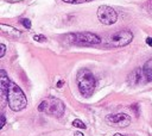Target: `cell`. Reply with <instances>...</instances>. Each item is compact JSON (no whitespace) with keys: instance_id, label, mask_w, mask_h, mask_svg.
Instances as JSON below:
<instances>
[{"instance_id":"6da1fadb","label":"cell","mask_w":152,"mask_h":136,"mask_svg":"<svg viewBox=\"0 0 152 136\" xmlns=\"http://www.w3.org/2000/svg\"><path fill=\"white\" fill-rule=\"evenodd\" d=\"M7 104L11 110L13 111H20L26 107L28 100L23 92V90L11 81L9 87V94H7Z\"/></svg>"},{"instance_id":"7a4b0ae2","label":"cell","mask_w":152,"mask_h":136,"mask_svg":"<svg viewBox=\"0 0 152 136\" xmlns=\"http://www.w3.org/2000/svg\"><path fill=\"white\" fill-rule=\"evenodd\" d=\"M77 86L83 97H90L94 93L96 80L89 69L83 68L77 73Z\"/></svg>"},{"instance_id":"3957f363","label":"cell","mask_w":152,"mask_h":136,"mask_svg":"<svg viewBox=\"0 0 152 136\" xmlns=\"http://www.w3.org/2000/svg\"><path fill=\"white\" fill-rule=\"evenodd\" d=\"M64 110H65V106H64L63 102L61 99H57L54 97L44 99L38 106L39 112H44V113L52 116V117H56V118L62 117L64 113Z\"/></svg>"},{"instance_id":"277c9868","label":"cell","mask_w":152,"mask_h":136,"mask_svg":"<svg viewBox=\"0 0 152 136\" xmlns=\"http://www.w3.org/2000/svg\"><path fill=\"white\" fill-rule=\"evenodd\" d=\"M133 39V34L128 30H121V31H118L113 35H111L107 39V44L109 47H117V48H120V47H125L127 44H130Z\"/></svg>"},{"instance_id":"5b68a950","label":"cell","mask_w":152,"mask_h":136,"mask_svg":"<svg viewBox=\"0 0 152 136\" xmlns=\"http://www.w3.org/2000/svg\"><path fill=\"white\" fill-rule=\"evenodd\" d=\"M68 39L76 43L82 44H99L101 43V38L92 32H77V34H69L67 36Z\"/></svg>"},{"instance_id":"8992f818","label":"cell","mask_w":152,"mask_h":136,"mask_svg":"<svg viewBox=\"0 0 152 136\" xmlns=\"http://www.w3.org/2000/svg\"><path fill=\"white\" fill-rule=\"evenodd\" d=\"M98 18L105 25H112L118 19V13L111 6L102 5L98 9Z\"/></svg>"},{"instance_id":"52a82bcc","label":"cell","mask_w":152,"mask_h":136,"mask_svg":"<svg viewBox=\"0 0 152 136\" xmlns=\"http://www.w3.org/2000/svg\"><path fill=\"white\" fill-rule=\"evenodd\" d=\"M107 124L117 128H125L131 124V117L126 113H113L106 117Z\"/></svg>"},{"instance_id":"ba28073f","label":"cell","mask_w":152,"mask_h":136,"mask_svg":"<svg viewBox=\"0 0 152 136\" xmlns=\"http://www.w3.org/2000/svg\"><path fill=\"white\" fill-rule=\"evenodd\" d=\"M127 80H128V84L132 85V86L140 85V84H143L145 80L147 81L146 75H145V73H144L143 68H135V69H134L132 73H130Z\"/></svg>"},{"instance_id":"9c48e42d","label":"cell","mask_w":152,"mask_h":136,"mask_svg":"<svg viewBox=\"0 0 152 136\" xmlns=\"http://www.w3.org/2000/svg\"><path fill=\"white\" fill-rule=\"evenodd\" d=\"M10 79L7 78L5 71H0V90H1V99L3 103L7 100V94H9V87H10Z\"/></svg>"},{"instance_id":"30bf717a","label":"cell","mask_w":152,"mask_h":136,"mask_svg":"<svg viewBox=\"0 0 152 136\" xmlns=\"http://www.w3.org/2000/svg\"><path fill=\"white\" fill-rule=\"evenodd\" d=\"M143 69H144V73H145V75H146L147 81H152V58L148 60V61L144 64Z\"/></svg>"},{"instance_id":"8fae6325","label":"cell","mask_w":152,"mask_h":136,"mask_svg":"<svg viewBox=\"0 0 152 136\" xmlns=\"http://www.w3.org/2000/svg\"><path fill=\"white\" fill-rule=\"evenodd\" d=\"M72 125H74L75 128H79V129H86V124H85L81 119H75V121L72 122Z\"/></svg>"},{"instance_id":"7c38bea8","label":"cell","mask_w":152,"mask_h":136,"mask_svg":"<svg viewBox=\"0 0 152 136\" xmlns=\"http://www.w3.org/2000/svg\"><path fill=\"white\" fill-rule=\"evenodd\" d=\"M33 39H35L36 42H42V43L46 42V38H45V36H43V35H36V36L33 37Z\"/></svg>"},{"instance_id":"4fadbf2b","label":"cell","mask_w":152,"mask_h":136,"mask_svg":"<svg viewBox=\"0 0 152 136\" xmlns=\"http://www.w3.org/2000/svg\"><path fill=\"white\" fill-rule=\"evenodd\" d=\"M22 24L24 25V28H26V29H31V22H30L28 18L23 19V20H22Z\"/></svg>"},{"instance_id":"5bb4252c","label":"cell","mask_w":152,"mask_h":136,"mask_svg":"<svg viewBox=\"0 0 152 136\" xmlns=\"http://www.w3.org/2000/svg\"><path fill=\"white\" fill-rule=\"evenodd\" d=\"M0 48H1V53H0V57H3V56L5 55L6 48H5V45H4V44H1V45H0Z\"/></svg>"},{"instance_id":"9a60e30c","label":"cell","mask_w":152,"mask_h":136,"mask_svg":"<svg viewBox=\"0 0 152 136\" xmlns=\"http://www.w3.org/2000/svg\"><path fill=\"white\" fill-rule=\"evenodd\" d=\"M146 7H147V10H148V12H151V13H152V0H150V1L147 3V5H146Z\"/></svg>"},{"instance_id":"2e32d148","label":"cell","mask_w":152,"mask_h":136,"mask_svg":"<svg viewBox=\"0 0 152 136\" xmlns=\"http://www.w3.org/2000/svg\"><path fill=\"white\" fill-rule=\"evenodd\" d=\"M146 44L148 47H152V37H147L146 38Z\"/></svg>"},{"instance_id":"e0dca14e","label":"cell","mask_w":152,"mask_h":136,"mask_svg":"<svg viewBox=\"0 0 152 136\" xmlns=\"http://www.w3.org/2000/svg\"><path fill=\"white\" fill-rule=\"evenodd\" d=\"M5 123H6V119H5V116H4V115H1V125H0V126H1V128H3V126L5 125Z\"/></svg>"},{"instance_id":"ac0fdd59","label":"cell","mask_w":152,"mask_h":136,"mask_svg":"<svg viewBox=\"0 0 152 136\" xmlns=\"http://www.w3.org/2000/svg\"><path fill=\"white\" fill-rule=\"evenodd\" d=\"M74 136H83V134H82V132H80V131H76V132L74 134Z\"/></svg>"},{"instance_id":"d6986e66","label":"cell","mask_w":152,"mask_h":136,"mask_svg":"<svg viewBox=\"0 0 152 136\" xmlns=\"http://www.w3.org/2000/svg\"><path fill=\"white\" fill-rule=\"evenodd\" d=\"M62 86H63V81L61 80V81H59V83L57 84V87H62Z\"/></svg>"},{"instance_id":"ffe728a7","label":"cell","mask_w":152,"mask_h":136,"mask_svg":"<svg viewBox=\"0 0 152 136\" xmlns=\"http://www.w3.org/2000/svg\"><path fill=\"white\" fill-rule=\"evenodd\" d=\"M113 136H122V135H121V134H114Z\"/></svg>"}]
</instances>
